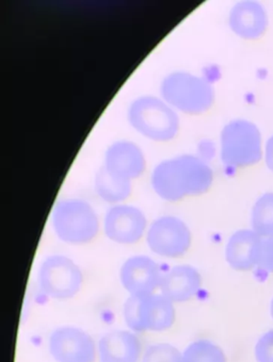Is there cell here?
<instances>
[{
    "label": "cell",
    "instance_id": "6",
    "mask_svg": "<svg viewBox=\"0 0 273 362\" xmlns=\"http://www.w3.org/2000/svg\"><path fill=\"white\" fill-rule=\"evenodd\" d=\"M124 320L132 332H165L176 319L174 303L163 294L129 296L124 305Z\"/></svg>",
    "mask_w": 273,
    "mask_h": 362
},
{
    "label": "cell",
    "instance_id": "22",
    "mask_svg": "<svg viewBox=\"0 0 273 362\" xmlns=\"http://www.w3.org/2000/svg\"><path fill=\"white\" fill-rule=\"evenodd\" d=\"M257 267L273 273V235L262 238Z\"/></svg>",
    "mask_w": 273,
    "mask_h": 362
},
{
    "label": "cell",
    "instance_id": "1",
    "mask_svg": "<svg viewBox=\"0 0 273 362\" xmlns=\"http://www.w3.org/2000/svg\"><path fill=\"white\" fill-rule=\"evenodd\" d=\"M213 182L211 166L194 155H180L163 160L155 166L151 175L153 190L168 202L204 194Z\"/></svg>",
    "mask_w": 273,
    "mask_h": 362
},
{
    "label": "cell",
    "instance_id": "14",
    "mask_svg": "<svg viewBox=\"0 0 273 362\" xmlns=\"http://www.w3.org/2000/svg\"><path fill=\"white\" fill-rule=\"evenodd\" d=\"M202 286L199 272L192 265L180 264L165 272L161 285V293L174 304L192 300Z\"/></svg>",
    "mask_w": 273,
    "mask_h": 362
},
{
    "label": "cell",
    "instance_id": "18",
    "mask_svg": "<svg viewBox=\"0 0 273 362\" xmlns=\"http://www.w3.org/2000/svg\"><path fill=\"white\" fill-rule=\"evenodd\" d=\"M182 362H228L221 347L209 340H197L182 351Z\"/></svg>",
    "mask_w": 273,
    "mask_h": 362
},
{
    "label": "cell",
    "instance_id": "7",
    "mask_svg": "<svg viewBox=\"0 0 273 362\" xmlns=\"http://www.w3.org/2000/svg\"><path fill=\"white\" fill-rule=\"evenodd\" d=\"M83 283L81 267L69 257L52 255L40 265L37 284L48 298L57 300L74 298Z\"/></svg>",
    "mask_w": 273,
    "mask_h": 362
},
{
    "label": "cell",
    "instance_id": "11",
    "mask_svg": "<svg viewBox=\"0 0 273 362\" xmlns=\"http://www.w3.org/2000/svg\"><path fill=\"white\" fill-rule=\"evenodd\" d=\"M163 276L156 261L142 255L130 257L120 269V281L130 296L154 294L161 289Z\"/></svg>",
    "mask_w": 273,
    "mask_h": 362
},
{
    "label": "cell",
    "instance_id": "3",
    "mask_svg": "<svg viewBox=\"0 0 273 362\" xmlns=\"http://www.w3.org/2000/svg\"><path fill=\"white\" fill-rule=\"evenodd\" d=\"M52 225L57 237L72 245L90 243L100 231L95 210L88 202L79 199L59 201L52 209Z\"/></svg>",
    "mask_w": 273,
    "mask_h": 362
},
{
    "label": "cell",
    "instance_id": "4",
    "mask_svg": "<svg viewBox=\"0 0 273 362\" xmlns=\"http://www.w3.org/2000/svg\"><path fill=\"white\" fill-rule=\"evenodd\" d=\"M127 117L136 132L155 142L173 140L180 130L178 112L161 98L142 96L134 100Z\"/></svg>",
    "mask_w": 273,
    "mask_h": 362
},
{
    "label": "cell",
    "instance_id": "5",
    "mask_svg": "<svg viewBox=\"0 0 273 362\" xmlns=\"http://www.w3.org/2000/svg\"><path fill=\"white\" fill-rule=\"evenodd\" d=\"M220 157L224 165L232 168H248L260 162L262 134L257 126L247 119L226 124L220 136Z\"/></svg>",
    "mask_w": 273,
    "mask_h": 362
},
{
    "label": "cell",
    "instance_id": "23",
    "mask_svg": "<svg viewBox=\"0 0 273 362\" xmlns=\"http://www.w3.org/2000/svg\"><path fill=\"white\" fill-rule=\"evenodd\" d=\"M199 157L203 159L204 161H207L209 157H211V156L215 153V145L209 140L202 141L199 144Z\"/></svg>",
    "mask_w": 273,
    "mask_h": 362
},
{
    "label": "cell",
    "instance_id": "19",
    "mask_svg": "<svg viewBox=\"0 0 273 362\" xmlns=\"http://www.w3.org/2000/svg\"><path fill=\"white\" fill-rule=\"evenodd\" d=\"M252 230L260 237L273 235V193L262 195L252 210Z\"/></svg>",
    "mask_w": 273,
    "mask_h": 362
},
{
    "label": "cell",
    "instance_id": "15",
    "mask_svg": "<svg viewBox=\"0 0 273 362\" xmlns=\"http://www.w3.org/2000/svg\"><path fill=\"white\" fill-rule=\"evenodd\" d=\"M262 237L254 230H238L230 238L226 248V259L232 269L248 272L258 265Z\"/></svg>",
    "mask_w": 273,
    "mask_h": 362
},
{
    "label": "cell",
    "instance_id": "21",
    "mask_svg": "<svg viewBox=\"0 0 273 362\" xmlns=\"http://www.w3.org/2000/svg\"><path fill=\"white\" fill-rule=\"evenodd\" d=\"M257 362H273V329L266 332L255 346Z\"/></svg>",
    "mask_w": 273,
    "mask_h": 362
},
{
    "label": "cell",
    "instance_id": "12",
    "mask_svg": "<svg viewBox=\"0 0 273 362\" xmlns=\"http://www.w3.org/2000/svg\"><path fill=\"white\" fill-rule=\"evenodd\" d=\"M103 168L113 176L132 182L146 170V156L141 147L136 143L117 141L107 148Z\"/></svg>",
    "mask_w": 273,
    "mask_h": 362
},
{
    "label": "cell",
    "instance_id": "25",
    "mask_svg": "<svg viewBox=\"0 0 273 362\" xmlns=\"http://www.w3.org/2000/svg\"><path fill=\"white\" fill-rule=\"evenodd\" d=\"M271 315H272V319H273V300H272V303H271Z\"/></svg>",
    "mask_w": 273,
    "mask_h": 362
},
{
    "label": "cell",
    "instance_id": "20",
    "mask_svg": "<svg viewBox=\"0 0 273 362\" xmlns=\"http://www.w3.org/2000/svg\"><path fill=\"white\" fill-rule=\"evenodd\" d=\"M182 351L169 343L151 345L142 354L140 362H182Z\"/></svg>",
    "mask_w": 273,
    "mask_h": 362
},
{
    "label": "cell",
    "instance_id": "13",
    "mask_svg": "<svg viewBox=\"0 0 273 362\" xmlns=\"http://www.w3.org/2000/svg\"><path fill=\"white\" fill-rule=\"evenodd\" d=\"M98 357L100 362H140L141 342L132 330H112L100 338Z\"/></svg>",
    "mask_w": 273,
    "mask_h": 362
},
{
    "label": "cell",
    "instance_id": "10",
    "mask_svg": "<svg viewBox=\"0 0 273 362\" xmlns=\"http://www.w3.org/2000/svg\"><path fill=\"white\" fill-rule=\"evenodd\" d=\"M146 214L132 205L119 204L107 211L104 230L109 240L129 245L139 242L148 231Z\"/></svg>",
    "mask_w": 273,
    "mask_h": 362
},
{
    "label": "cell",
    "instance_id": "24",
    "mask_svg": "<svg viewBox=\"0 0 273 362\" xmlns=\"http://www.w3.org/2000/svg\"><path fill=\"white\" fill-rule=\"evenodd\" d=\"M266 163L267 166L273 172V136H271L266 144Z\"/></svg>",
    "mask_w": 273,
    "mask_h": 362
},
{
    "label": "cell",
    "instance_id": "17",
    "mask_svg": "<svg viewBox=\"0 0 273 362\" xmlns=\"http://www.w3.org/2000/svg\"><path fill=\"white\" fill-rule=\"evenodd\" d=\"M95 190L103 201L119 205L132 194V182L113 176L104 168L95 176Z\"/></svg>",
    "mask_w": 273,
    "mask_h": 362
},
{
    "label": "cell",
    "instance_id": "9",
    "mask_svg": "<svg viewBox=\"0 0 273 362\" xmlns=\"http://www.w3.org/2000/svg\"><path fill=\"white\" fill-rule=\"evenodd\" d=\"M48 349L57 362H95L98 357L93 338L74 326L57 328L50 334Z\"/></svg>",
    "mask_w": 273,
    "mask_h": 362
},
{
    "label": "cell",
    "instance_id": "16",
    "mask_svg": "<svg viewBox=\"0 0 273 362\" xmlns=\"http://www.w3.org/2000/svg\"><path fill=\"white\" fill-rule=\"evenodd\" d=\"M228 23L231 29L238 37L245 40H256L266 31L268 16L260 4L256 1H241L231 10Z\"/></svg>",
    "mask_w": 273,
    "mask_h": 362
},
{
    "label": "cell",
    "instance_id": "8",
    "mask_svg": "<svg viewBox=\"0 0 273 362\" xmlns=\"http://www.w3.org/2000/svg\"><path fill=\"white\" fill-rule=\"evenodd\" d=\"M192 235L188 225L174 216H163L151 223L146 242L155 255L176 259L184 256L191 246Z\"/></svg>",
    "mask_w": 273,
    "mask_h": 362
},
{
    "label": "cell",
    "instance_id": "2",
    "mask_svg": "<svg viewBox=\"0 0 273 362\" xmlns=\"http://www.w3.org/2000/svg\"><path fill=\"white\" fill-rule=\"evenodd\" d=\"M161 98L178 112L197 115L215 102V90L209 80L189 71H173L163 78Z\"/></svg>",
    "mask_w": 273,
    "mask_h": 362
}]
</instances>
